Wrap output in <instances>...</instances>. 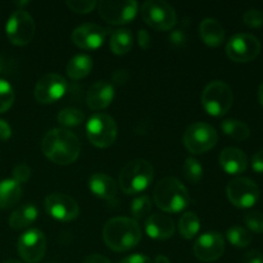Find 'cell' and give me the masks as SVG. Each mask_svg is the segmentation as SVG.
Returning <instances> with one entry per match:
<instances>
[{"label":"cell","mask_w":263,"mask_h":263,"mask_svg":"<svg viewBox=\"0 0 263 263\" xmlns=\"http://www.w3.org/2000/svg\"><path fill=\"white\" fill-rule=\"evenodd\" d=\"M41 149L50 162L59 166H68L79 158L81 145L73 133L66 128H53L44 136Z\"/></svg>","instance_id":"6da1fadb"},{"label":"cell","mask_w":263,"mask_h":263,"mask_svg":"<svg viewBox=\"0 0 263 263\" xmlns=\"http://www.w3.org/2000/svg\"><path fill=\"white\" fill-rule=\"evenodd\" d=\"M103 240L112 251L127 252L141 240V229L133 218H110L103 229Z\"/></svg>","instance_id":"7a4b0ae2"},{"label":"cell","mask_w":263,"mask_h":263,"mask_svg":"<svg viewBox=\"0 0 263 263\" xmlns=\"http://www.w3.org/2000/svg\"><path fill=\"white\" fill-rule=\"evenodd\" d=\"M153 199L159 210L168 213L184 211L190 203V195L186 187L176 177H164L157 184Z\"/></svg>","instance_id":"3957f363"},{"label":"cell","mask_w":263,"mask_h":263,"mask_svg":"<svg viewBox=\"0 0 263 263\" xmlns=\"http://www.w3.org/2000/svg\"><path fill=\"white\" fill-rule=\"evenodd\" d=\"M154 177V168L145 159H134L123 166L120 172V186L127 195L144 192Z\"/></svg>","instance_id":"277c9868"},{"label":"cell","mask_w":263,"mask_h":263,"mask_svg":"<svg viewBox=\"0 0 263 263\" xmlns=\"http://www.w3.org/2000/svg\"><path fill=\"white\" fill-rule=\"evenodd\" d=\"M234 103L233 90L226 82L216 80L210 82L202 92V105L205 112L221 117L230 110Z\"/></svg>","instance_id":"5b68a950"},{"label":"cell","mask_w":263,"mask_h":263,"mask_svg":"<svg viewBox=\"0 0 263 263\" xmlns=\"http://www.w3.org/2000/svg\"><path fill=\"white\" fill-rule=\"evenodd\" d=\"M117 123L105 113H98L90 117L86 123V135L90 143L100 149L109 148L117 139Z\"/></svg>","instance_id":"8992f818"},{"label":"cell","mask_w":263,"mask_h":263,"mask_svg":"<svg viewBox=\"0 0 263 263\" xmlns=\"http://www.w3.org/2000/svg\"><path fill=\"white\" fill-rule=\"evenodd\" d=\"M141 18L152 28L168 31L176 25L177 15L174 8L163 0H148L141 5Z\"/></svg>","instance_id":"52a82bcc"},{"label":"cell","mask_w":263,"mask_h":263,"mask_svg":"<svg viewBox=\"0 0 263 263\" xmlns=\"http://www.w3.org/2000/svg\"><path fill=\"white\" fill-rule=\"evenodd\" d=\"M217 131L205 122L192 123L184 134V145L192 154H202L215 148L217 144Z\"/></svg>","instance_id":"ba28073f"},{"label":"cell","mask_w":263,"mask_h":263,"mask_svg":"<svg viewBox=\"0 0 263 263\" xmlns=\"http://www.w3.org/2000/svg\"><path fill=\"white\" fill-rule=\"evenodd\" d=\"M138 10L139 4L135 0H103L98 3L100 17L115 26L131 22L138 14Z\"/></svg>","instance_id":"9c48e42d"},{"label":"cell","mask_w":263,"mask_h":263,"mask_svg":"<svg viewBox=\"0 0 263 263\" xmlns=\"http://www.w3.org/2000/svg\"><path fill=\"white\" fill-rule=\"evenodd\" d=\"M5 31L13 45L26 46L32 41L35 36V21L30 13L23 9H18L8 20Z\"/></svg>","instance_id":"30bf717a"},{"label":"cell","mask_w":263,"mask_h":263,"mask_svg":"<svg viewBox=\"0 0 263 263\" xmlns=\"http://www.w3.org/2000/svg\"><path fill=\"white\" fill-rule=\"evenodd\" d=\"M261 53V43L251 33H236L226 44V54L236 63H247Z\"/></svg>","instance_id":"8fae6325"},{"label":"cell","mask_w":263,"mask_h":263,"mask_svg":"<svg viewBox=\"0 0 263 263\" xmlns=\"http://www.w3.org/2000/svg\"><path fill=\"white\" fill-rule=\"evenodd\" d=\"M229 200L238 208H251L258 202L259 187L253 180L247 177H236L231 180L226 187Z\"/></svg>","instance_id":"7c38bea8"},{"label":"cell","mask_w":263,"mask_h":263,"mask_svg":"<svg viewBox=\"0 0 263 263\" xmlns=\"http://www.w3.org/2000/svg\"><path fill=\"white\" fill-rule=\"evenodd\" d=\"M17 251L21 258L27 263H37L46 252V238L39 229H31L18 239Z\"/></svg>","instance_id":"4fadbf2b"},{"label":"cell","mask_w":263,"mask_h":263,"mask_svg":"<svg viewBox=\"0 0 263 263\" xmlns=\"http://www.w3.org/2000/svg\"><path fill=\"white\" fill-rule=\"evenodd\" d=\"M67 87V80L61 74H44L35 86V99L40 104H53L66 94Z\"/></svg>","instance_id":"5bb4252c"},{"label":"cell","mask_w":263,"mask_h":263,"mask_svg":"<svg viewBox=\"0 0 263 263\" xmlns=\"http://www.w3.org/2000/svg\"><path fill=\"white\" fill-rule=\"evenodd\" d=\"M45 211L55 220L69 222L76 220L80 213V207L73 198L62 193H53L45 198Z\"/></svg>","instance_id":"9a60e30c"},{"label":"cell","mask_w":263,"mask_h":263,"mask_svg":"<svg viewBox=\"0 0 263 263\" xmlns=\"http://www.w3.org/2000/svg\"><path fill=\"white\" fill-rule=\"evenodd\" d=\"M193 252L194 256L202 262L217 261L225 252V239L216 231L205 233L197 239L193 247Z\"/></svg>","instance_id":"2e32d148"},{"label":"cell","mask_w":263,"mask_h":263,"mask_svg":"<svg viewBox=\"0 0 263 263\" xmlns=\"http://www.w3.org/2000/svg\"><path fill=\"white\" fill-rule=\"evenodd\" d=\"M71 37L77 48L84 50H94L104 44L107 30L95 23H86L74 28Z\"/></svg>","instance_id":"e0dca14e"},{"label":"cell","mask_w":263,"mask_h":263,"mask_svg":"<svg viewBox=\"0 0 263 263\" xmlns=\"http://www.w3.org/2000/svg\"><path fill=\"white\" fill-rule=\"evenodd\" d=\"M115 98V86L108 81H98L86 94L87 107L91 110H102L109 107Z\"/></svg>","instance_id":"ac0fdd59"},{"label":"cell","mask_w":263,"mask_h":263,"mask_svg":"<svg viewBox=\"0 0 263 263\" xmlns=\"http://www.w3.org/2000/svg\"><path fill=\"white\" fill-rule=\"evenodd\" d=\"M220 164L229 175L243 174L248 167V158L239 148H226L220 154Z\"/></svg>","instance_id":"d6986e66"},{"label":"cell","mask_w":263,"mask_h":263,"mask_svg":"<svg viewBox=\"0 0 263 263\" xmlns=\"http://www.w3.org/2000/svg\"><path fill=\"white\" fill-rule=\"evenodd\" d=\"M145 231L152 239L167 240L175 233V223L172 218L163 215L149 216L145 221Z\"/></svg>","instance_id":"ffe728a7"},{"label":"cell","mask_w":263,"mask_h":263,"mask_svg":"<svg viewBox=\"0 0 263 263\" xmlns=\"http://www.w3.org/2000/svg\"><path fill=\"white\" fill-rule=\"evenodd\" d=\"M89 189L95 197L107 202H115L117 195V185L107 174H94L89 179Z\"/></svg>","instance_id":"44dd1931"},{"label":"cell","mask_w":263,"mask_h":263,"mask_svg":"<svg viewBox=\"0 0 263 263\" xmlns=\"http://www.w3.org/2000/svg\"><path fill=\"white\" fill-rule=\"evenodd\" d=\"M199 35L203 43L208 46H220L225 40V30L215 18H205L199 25Z\"/></svg>","instance_id":"7402d4cb"},{"label":"cell","mask_w":263,"mask_h":263,"mask_svg":"<svg viewBox=\"0 0 263 263\" xmlns=\"http://www.w3.org/2000/svg\"><path fill=\"white\" fill-rule=\"evenodd\" d=\"M39 216L35 204H23L14 211L9 217V226L13 230H25L32 225Z\"/></svg>","instance_id":"603a6c76"},{"label":"cell","mask_w":263,"mask_h":263,"mask_svg":"<svg viewBox=\"0 0 263 263\" xmlns=\"http://www.w3.org/2000/svg\"><path fill=\"white\" fill-rule=\"evenodd\" d=\"M22 195L21 184L13 179H7L0 181V208L7 210L17 204Z\"/></svg>","instance_id":"cb8c5ba5"},{"label":"cell","mask_w":263,"mask_h":263,"mask_svg":"<svg viewBox=\"0 0 263 263\" xmlns=\"http://www.w3.org/2000/svg\"><path fill=\"white\" fill-rule=\"evenodd\" d=\"M134 45L133 32L127 28H120L115 30L110 35L109 48L116 55H125L131 51Z\"/></svg>","instance_id":"d4e9b609"},{"label":"cell","mask_w":263,"mask_h":263,"mask_svg":"<svg viewBox=\"0 0 263 263\" xmlns=\"http://www.w3.org/2000/svg\"><path fill=\"white\" fill-rule=\"evenodd\" d=\"M92 69V59L91 57L86 54H79L73 57L71 61L67 63L66 72L69 79L81 80L85 79Z\"/></svg>","instance_id":"484cf974"},{"label":"cell","mask_w":263,"mask_h":263,"mask_svg":"<svg viewBox=\"0 0 263 263\" xmlns=\"http://www.w3.org/2000/svg\"><path fill=\"white\" fill-rule=\"evenodd\" d=\"M223 133L236 141H244L251 136V128L246 122L239 120H225L221 125Z\"/></svg>","instance_id":"4316f807"},{"label":"cell","mask_w":263,"mask_h":263,"mask_svg":"<svg viewBox=\"0 0 263 263\" xmlns=\"http://www.w3.org/2000/svg\"><path fill=\"white\" fill-rule=\"evenodd\" d=\"M200 230V220L194 212H186L179 221L180 235L185 239H193Z\"/></svg>","instance_id":"83f0119b"},{"label":"cell","mask_w":263,"mask_h":263,"mask_svg":"<svg viewBox=\"0 0 263 263\" xmlns=\"http://www.w3.org/2000/svg\"><path fill=\"white\" fill-rule=\"evenodd\" d=\"M57 121L63 127H76L85 121V115L77 108H64L57 116Z\"/></svg>","instance_id":"f1b7e54d"},{"label":"cell","mask_w":263,"mask_h":263,"mask_svg":"<svg viewBox=\"0 0 263 263\" xmlns=\"http://www.w3.org/2000/svg\"><path fill=\"white\" fill-rule=\"evenodd\" d=\"M152 211V200L148 195H139L131 202L130 212L133 216V220L138 222L139 220H143L146 216H149Z\"/></svg>","instance_id":"f546056e"},{"label":"cell","mask_w":263,"mask_h":263,"mask_svg":"<svg viewBox=\"0 0 263 263\" xmlns=\"http://www.w3.org/2000/svg\"><path fill=\"white\" fill-rule=\"evenodd\" d=\"M228 240L236 248H246L252 243V235L247 229L241 226H233L228 230Z\"/></svg>","instance_id":"4dcf8cb0"},{"label":"cell","mask_w":263,"mask_h":263,"mask_svg":"<svg viewBox=\"0 0 263 263\" xmlns=\"http://www.w3.org/2000/svg\"><path fill=\"white\" fill-rule=\"evenodd\" d=\"M182 172H184L185 179L192 184H198L203 177V167L198 159L189 157L185 161L182 166Z\"/></svg>","instance_id":"1f68e13d"},{"label":"cell","mask_w":263,"mask_h":263,"mask_svg":"<svg viewBox=\"0 0 263 263\" xmlns=\"http://www.w3.org/2000/svg\"><path fill=\"white\" fill-rule=\"evenodd\" d=\"M14 90L12 85L5 80H0V113H4L9 109L14 103Z\"/></svg>","instance_id":"d6a6232c"},{"label":"cell","mask_w":263,"mask_h":263,"mask_svg":"<svg viewBox=\"0 0 263 263\" xmlns=\"http://www.w3.org/2000/svg\"><path fill=\"white\" fill-rule=\"evenodd\" d=\"M66 5L74 13L79 14H86V13L92 12L95 7H98V2L95 0H68Z\"/></svg>","instance_id":"836d02e7"},{"label":"cell","mask_w":263,"mask_h":263,"mask_svg":"<svg viewBox=\"0 0 263 263\" xmlns=\"http://www.w3.org/2000/svg\"><path fill=\"white\" fill-rule=\"evenodd\" d=\"M244 223H246L247 228L251 231L257 234L263 233V213L257 212H249L244 216Z\"/></svg>","instance_id":"e575fe53"},{"label":"cell","mask_w":263,"mask_h":263,"mask_svg":"<svg viewBox=\"0 0 263 263\" xmlns=\"http://www.w3.org/2000/svg\"><path fill=\"white\" fill-rule=\"evenodd\" d=\"M243 22L251 28H259L263 26V12L258 9H249L244 13Z\"/></svg>","instance_id":"d590c367"},{"label":"cell","mask_w":263,"mask_h":263,"mask_svg":"<svg viewBox=\"0 0 263 263\" xmlns=\"http://www.w3.org/2000/svg\"><path fill=\"white\" fill-rule=\"evenodd\" d=\"M13 180L17 181L18 184H25L30 180L31 177V168L26 163L15 164V167L12 171Z\"/></svg>","instance_id":"8d00e7d4"},{"label":"cell","mask_w":263,"mask_h":263,"mask_svg":"<svg viewBox=\"0 0 263 263\" xmlns=\"http://www.w3.org/2000/svg\"><path fill=\"white\" fill-rule=\"evenodd\" d=\"M252 168L257 174H263V149L256 152L252 157Z\"/></svg>","instance_id":"74e56055"},{"label":"cell","mask_w":263,"mask_h":263,"mask_svg":"<svg viewBox=\"0 0 263 263\" xmlns=\"http://www.w3.org/2000/svg\"><path fill=\"white\" fill-rule=\"evenodd\" d=\"M138 41H139V46L143 49H149L152 45V37L149 35V32L146 30H139L138 32Z\"/></svg>","instance_id":"f35d334b"},{"label":"cell","mask_w":263,"mask_h":263,"mask_svg":"<svg viewBox=\"0 0 263 263\" xmlns=\"http://www.w3.org/2000/svg\"><path fill=\"white\" fill-rule=\"evenodd\" d=\"M128 79H130V73H128L127 69H123V68L117 69V71H116L112 76L113 82H116V84H118V85L126 84Z\"/></svg>","instance_id":"ab89813d"},{"label":"cell","mask_w":263,"mask_h":263,"mask_svg":"<svg viewBox=\"0 0 263 263\" xmlns=\"http://www.w3.org/2000/svg\"><path fill=\"white\" fill-rule=\"evenodd\" d=\"M120 263H152V261L145 254H133L123 258Z\"/></svg>","instance_id":"60d3db41"},{"label":"cell","mask_w":263,"mask_h":263,"mask_svg":"<svg viewBox=\"0 0 263 263\" xmlns=\"http://www.w3.org/2000/svg\"><path fill=\"white\" fill-rule=\"evenodd\" d=\"M12 136V128L5 120H0V140H8Z\"/></svg>","instance_id":"b9f144b4"},{"label":"cell","mask_w":263,"mask_h":263,"mask_svg":"<svg viewBox=\"0 0 263 263\" xmlns=\"http://www.w3.org/2000/svg\"><path fill=\"white\" fill-rule=\"evenodd\" d=\"M244 263H263V256L259 252H248L244 257Z\"/></svg>","instance_id":"7bdbcfd3"},{"label":"cell","mask_w":263,"mask_h":263,"mask_svg":"<svg viewBox=\"0 0 263 263\" xmlns=\"http://www.w3.org/2000/svg\"><path fill=\"white\" fill-rule=\"evenodd\" d=\"M82 263H110V261L102 254H91V256H87Z\"/></svg>","instance_id":"ee69618b"},{"label":"cell","mask_w":263,"mask_h":263,"mask_svg":"<svg viewBox=\"0 0 263 263\" xmlns=\"http://www.w3.org/2000/svg\"><path fill=\"white\" fill-rule=\"evenodd\" d=\"M170 40H171V43H174L175 45H181V44L185 41V35L181 32V30H176L171 35Z\"/></svg>","instance_id":"f6af8a7d"},{"label":"cell","mask_w":263,"mask_h":263,"mask_svg":"<svg viewBox=\"0 0 263 263\" xmlns=\"http://www.w3.org/2000/svg\"><path fill=\"white\" fill-rule=\"evenodd\" d=\"M153 263H171L170 259L164 256H157L156 259H154Z\"/></svg>","instance_id":"bcb514c9"},{"label":"cell","mask_w":263,"mask_h":263,"mask_svg":"<svg viewBox=\"0 0 263 263\" xmlns=\"http://www.w3.org/2000/svg\"><path fill=\"white\" fill-rule=\"evenodd\" d=\"M258 100H259V103H261V105L263 107V82L261 85H259V87H258Z\"/></svg>","instance_id":"7dc6e473"},{"label":"cell","mask_w":263,"mask_h":263,"mask_svg":"<svg viewBox=\"0 0 263 263\" xmlns=\"http://www.w3.org/2000/svg\"><path fill=\"white\" fill-rule=\"evenodd\" d=\"M3 67H4V61H3V57L0 55V72L3 71Z\"/></svg>","instance_id":"c3c4849f"},{"label":"cell","mask_w":263,"mask_h":263,"mask_svg":"<svg viewBox=\"0 0 263 263\" xmlns=\"http://www.w3.org/2000/svg\"><path fill=\"white\" fill-rule=\"evenodd\" d=\"M3 263H21V262L15 261V259H9V261H5V262H3Z\"/></svg>","instance_id":"681fc988"}]
</instances>
